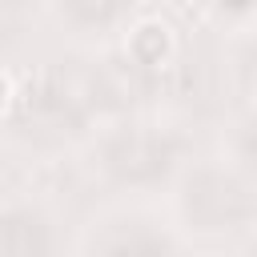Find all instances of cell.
Returning a JSON list of instances; mask_svg holds the SVG:
<instances>
[{
    "label": "cell",
    "instance_id": "7",
    "mask_svg": "<svg viewBox=\"0 0 257 257\" xmlns=\"http://www.w3.org/2000/svg\"><path fill=\"white\" fill-rule=\"evenodd\" d=\"M8 32H12V12L8 4H0V40H8Z\"/></svg>",
    "mask_w": 257,
    "mask_h": 257
},
{
    "label": "cell",
    "instance_id": "6",
    "mask_svg": "<svg viewBox=\"0 0 257 257\" xmlns=\"http://www.w3.org/2000/svg\"><path fill=\"white\" fill-rule=\"evenodd\" d=\"M64 8H68L76 20H84V24H104V20L116 16L120 0H64Z\"/></svg>",
    "mask_w": 257,
    "mask_h": 257
},
{
    "label": "cell",
    "instance_id": "8",
    "mask_svg": "<svg viewBox=\"0 0 257 257\" xmlns=\"http://www.w3.org/2000/svg\"><path fill=\"white\" fill-rule=\"evenodd\" d=\"M253 76H257V52H253Z\"/></svg>",
    "mask_w": 257,
    "mask_h": 257
},
{
    "label": "cell",
    "instance_id": "4",
    "mask_svg": "<svg viewBox=\"0 0 257 257\" xmlns=\"http://www.w3.org/2000/svg\"><path fill=\"white\" fill-rule=\"evenodd\" d=\"M100 257H165V245L145 229H120L104 241Z\"/></svg>",
    "mask_w": 257,
    "mask_h": 257
},
{
    "label": "cell",
    "instance_id": "3",
    "mask_svg": "<svg viewBox=\"0 0 257 257\" xmlns=\"http://www.w3.org/2000/svg\"><path fill=\"white\" fill-rule=\"evenodd\" d=\"M0 253L4 257H44L48 225L36 213H8L0 221Z\"/></svg>",
    "mask_w": 257,
    "mask_h": 257
},
{
    "label": "cell",
    "instance_id": "5",
    "mask_svg": "<svg viewBox=\"0 0 257 257\" xmlns=\"http://www.w3.org/2000/svg\"><path fill=\"white\" fill-rule=\"evenodd\" d=\"M165 28H157V24H145L137 36H133V56H137V64H161V56H165Z\"/></svg>",
    "mask_w": 257,
    "mask_h": 257
},
{
    "label": "cell",
    "instance_id": "10",
    "mask_svg": "<svg viewBox=\"0 0 257 257\" xmlns=\"http://www.w3.org/2000/svg\"><path fill=\"white\" fill-rule=\"evenodd\" d=\"M177 4H185V0H177Z\"/></svg>",
    "mask_w": 257,
    "mask_h": 257
},
{
    "label": "cell",
    "instance_id": "2",
    "mask_svg": "<svg viewBox=\"0 0 257 257\" xmlns=\"http://www.w3.org/2000/svg\"><path fill=\"white\" fill-rule=\"evenodd\" d=\"M108 165L128 181H145L169 165V145L157 137H120L108 149Z\"/></svg>",
    "mask_w": 257,
    "mask_h": 257
},
{
    "label": "cell",
    "instance_id": "9",
    "mask_svg": "<svg viewBox=\"0 0 257 257\" xmlns=\"http://www.w3.org/2000/svg\"><path fill=\"white\" fill-rule=\"evenodd\" d=\"M0 100H4V80H0Z\"/></svg>",
    "mask_w": 257,
    "mask_h": 257
},
{
    "label": "cell",
    "instance_id": "1",
    "mask_svg": "<svg viewBox=\"0 0 257 257\" xmlns=\"http://www.w3.org/2000/svg\"><path fill=\"white\" fill-rule=\"evenodd\" d=\"M185 209L197 225L205 229H225V225H237L241 217H249V193L233 181V177H221V173H197L189 181V193H185Z\"/></svg>",
    "mask_w": 257,
    "mask_h": 257
}]
</instances>
